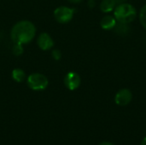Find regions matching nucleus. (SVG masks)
Listing matches in <instances>:
<instances>
[{
  "label": "nucleus",
  "instance_id": "1a4fd4ad",
  "mask_svg": "<svg viewBox=\"0 0 146 145\" xmlns=\"http://www.w3.org/2000/svg\"><path fill=\"white\" fill-rule=\"evenodd\" d=\"M117 3L115 0H103L100 3V9L102 12L109 14L114 11Z\"/></svg>",
  "mask_w": 146,
  "mask_h": 145
},
{
  "label": "nucleus",
  "instance_id": "39448f33",
  "mask_svg": "<svg viewBox=\"0 0 146 145\" xmlns=\"http://www.w3.org/2000/svg\"><path fill=\"white\" fill-rule=\"evenodd\" d=\"M133 100V93L132 91L127 88L121 89L117 91V93L115 96V103L118 106H127Z\"/></svg>",
  "mask_w": 146,
  "mask_h": 145
},
{
  "label": "nucleus",
  "instance_id": "a211bd4d",
  "mask_svg": "<svg viewBox=\"0 0 146 145\" xmlns=\"http://www.w3.org/2000/svg\"><path fill=\"white\" fill-rule=\"evenodd\" d=\"M115 2H116V3H117V4H119V3H124V2H125V0H115Z\"/></svg>",
  "mask_w": 146,
  "mask_h": 145
},
{
  "label": "nucleus",
  "instance_id": "4468645a",
  "mask_svg": "<svg viewBox=\"0 0 146 145\" xmlns=\"http://www.w3.org/2000/svg\"><path fill=\"white\" fill-rule=\"evenodd\" d=\"M52 57H53V59H55V60H56V61L60 60L61 57H62V53H61V51H60L59 50H52Z\"/></svg>",
  "mask_w": 146,
  "mask_h": 145
},
{
  "label": "nucleus",
  "instance_id": "f03ea898",
  "mask_svg": "<svg viewBox=\"0 0 146 145\" xmlns=\"http://www.w3.org/2000/svg\"><path fill=\"white\" fill-rule=\"evenodd\" d=\"M114 16L117 22L130 24L137 17V10L133 5L128 3H121L116 5L114 9Z\"/></svg>",
  "mask_w": 146,
  "mask_h": 145
},
{
  "label": "nucleus",
  "instance_id": "9d476101",
  "mask_svg": "<svg viewBox=\"0 0 146 145\" xmlns=\"http://www.w3.org/2000/svg\"><path fill=\"white\" fill-rule=\"evenodd\" d=\"M12 79L16 82H22L26 78L25 72L21 68H15L12 71Z\"/></svg>",
  "mask_w": 146,
  "mask_h": 145
},
{
  "label": "nucleus",
  "instance_id": "0eeeda50",
  "mask_svg": "<svg viewBox=\"0 0 146 145\" xmlns=\"http://www.w3.org/2000/svg\"><path fill=\"white\" fill-rule=\"evenodd\" d=\"M37 43L38 47L43 50H48L54 46V41L52 38L46 32H42L39 34Z\"/></svg>",
  "mask_w": 146,
  "mask_h": 145
},
{
  "label": "nucleus",
  "instance_id": "f3484780",
  "mask_svg": "<svg viewBox=\"0 0 146 145\" xmlns=\"http://www.w3.org/2000/svg\"><path fill=\"white\" fill-rule=\"evenodd\" d=\"M68 1L72 3H81L82 0H68Z\"/></svg>",
  "mask_w": 146,
  "mask_h": 145
},
{
  "label": "nucleus",
  "instance_id": "dca6fc26",
  "mask_svg": "<svg viewBox=\"0 0 146 145\" xmlns=\"http://www.w3.org/2000/svg\"><path fill=\"white\" fill-rule=\"evenodd\" d=\"M98 145H114L112 143H110V142H108V141H104V142H102V143H100Z\"/></svg>",
  "mask_w": 146,
  "mask_h": 145
},
{
  "label": "nucleus",
  "instance_id": "9b49d317",
  "mask_svg": "<svg viewBox=\"0 0 146 145\" xmlns=\"http://www.w3.org/2000/svg\"><path fill=\"white\" fill-rule=\"evenodd\" d=\"M128 25L129 24H124V23L117 22L114 29L115 30V32L118 34L125 35V34H127L128 32H129V26Z\"/></svg>",
  "mask_w": 146,
  "mask_h": 145
},
{
  "label": "nucleus",
  "instance_id": "f8f14e48",
  "mask_svg": "<svg viewBox=\"0 0 146 145\" xmlns=\"http://www.w3.org/2000/svg\"><path fill=\"white\" fill-rule=\"evenodd\" d=\"M139 21L142 25V26L146 30V4H145L139 14Z\"/></svg>",
  "mask_w": 146,
  "mask_h": 145
},
{
  "label": "nucleus",
  "instance_id": "f257e3e1",
  "mask_svg": "<svg viewBox=\"0 0 146 145\" xmlns=\"http://www.w3.org/2000/svg\"><path fill=\"white\" fill-rule=\"evenodd\" d=\"M36 34L33 23L29 21H21L14 25L11 29V39L17 44H25L30 43Z\"/></svg>",
  "mask_w": 146,
  "mask_h": 145
},
{
  "label": "nucleus",
  "instance_id": "ddd939ff",
  "mask_svg": "<svg viewBox=\"0 0 146 145\" xmlns=\"http://www.w3.org/2000/svg\"><path fill=\"white\" fill-rule=\"evenodd\" d=\"M22 45H23V44L15 43V45H14L13 50H12L14 55H15V56H17L22 55V53H23V46H22Z\"/></svg>",
  "mask_w": 146,
  "mask_h": 145
},
{
  "label": "nucleus",
  "instance_id": "423d86ee",
  "mask_svg": "<svg viewBox=\"0 0 146 145\" xmlns=\"http://www.w3.org/2000/svg\"><path fill=\"white\" fill-rule=\"evenodd\" d=\"M81 84L80 76L75 72H69L64 78V85L70 91H75Z\"/></svg>",
  "mask_w": 146,
  "mask_h": 145
},
{
  "label": "nucleus",
  "instance_id": "2eb2a0df",
  "mask_svg": "<svg viewBox=\"0 0 146 145\" xmlns=\"http://www.w3.org/2000/svg\"><path fill=\"white\" fill-rule=\"evenodd\" d=\"M88 5H89L90 8H93V7L95 6V1H94V0H89Z\"/></svg>",
  "mask_w": 146,
  "mask_h": 145
},
{
  "label": "nucleus",
  "instance_id": "20e7f679",
  "mask_svg": "<svg viewBox=\"0 0 146 145\" xmlns=\"http://www.w3.org/2000/svg\"><path fill=\"white\" fill-rule=\"evenodd\" d=\"M74 12V9H71L67 6H60L55 9L54 16L59 23L65 24L69 22L73 19Z\"/></svg>",
  "mask_w": 146,
  "mask_h": 145
},
{
  "label": "nucleus",
  "instance_id": "7ed1b4c3",
  "mask_svg": "<svg viewBox=\"0 0 146 145\" xmlns=\"http://www.w3.org/2000/svg\"><path fill=\"white\" fill-rule=\"evenodd\" d=\"M27 85L30 89L33 91H44L49 85L47 77L39 73H34L28 76Z\"/></svg>",
  "mask_w": 146,
  "mask_h": 145
},
{
  "label": "nucleus",
  "instance_id": "6ab92c4d",
  "mask_svg": "<svg viewBox=\"0 0 146 145\" xmlns=\"http://www.w3.org/2000/svg\"><path fill=\"white\" fill-rule=\"evenodd\" d=\"M141 145H146V137L143 139L142 143H141Z\"/></svg>",
  "mask_w": 146,
  "mask_h": 145
},
{
  "label": "nucleus",
  "instance_id": "6e6552de",
  "mask_svg": "<svg viewBox=\"0 0 146 145\" xmlns=\"http://www.w3.org/2000/svg\"><path fill=\"white\" fill-rule=\"evenodd\" d=\"M116 23H117V21L114 15H106L102 18V20L100 21V26L104 30L110 31V30H113L115 28Z\"/></svg>",
  "mask_w": 146,
  "mask_h": 145
}]
</instances>
